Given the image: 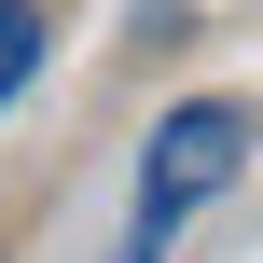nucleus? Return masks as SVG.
<instances>
[{"instance_id": "f03ea898", "label": "nucleus", "mask_w": 263, "mask_h": 263, "mask_svg": "<svg viewBox=\"0 0 263 263\" xmlns=\"http://www.w3.org/2000/svg\"><path fill=\"white\" fill-rule=\"evenodd\" d=\"M28 69H42V14H28V0H0V111L28 97Z\"/></svg>"}, {"instance_id": "f257e3e1", "label": "nucleus", "mask_w": 263, "mask_h": 263, "mask_svg": "<svg viewBox=\"0 0 263 263\" xmlns=\"http://www.w3.org/2000/svg\"><path fill=\"white\" fill-rule=\"evenodd\" d=\"M236 166H250V111H236V97H180V111L139 139V222H125L111 263H166V236H180L208 194H236Z\"/></svg>"}]
</instances>
